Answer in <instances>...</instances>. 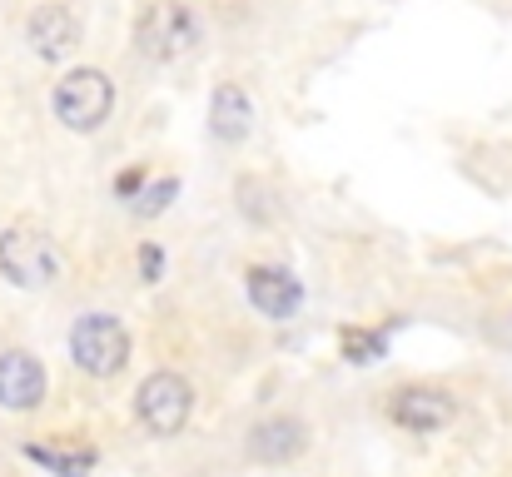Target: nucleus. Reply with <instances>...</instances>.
I'll return each mask as SVG.
<instances>
[{"label":"nucleus","instance_id":"nucleus-13","mask_svg":"<svg viewBox=\"0 0 512 477\" xmlns=\"http://www.w3.org/2000/svg\"><path fill=\"white\" fill-rule=\"evenodd\" d=\"M160 264H165V254H160V249H140V269H145V279H155V274H160Z\"/></svg>","mask_w":512,"mask_h":477},{"label":"nucleus","instance_id":"nucleus-7","mask_svg":"<svg viewBox=\"0 0 512 477\" xmlns=\"http://www.w3.org/2000/svg\"><path fill=\"white\" fill-rule=\"evenodd\" d=\"M45 398V368L30 353H0V408L30 413Z\"/></svg>","mask_w":512,"mask_h":477},{"label":"nucleus","instance_id":"nucleus-12","mask_svg":"<svg viewBox=\"0 0 512 477\" xmlns=\"http://www.w3.org/2000/svg\"><path fill=\"white\" fill-rule=\"evenodd\" d=\"M339 343H343V358H348V363H373V358H383V333H368V328H348Z\"/></svg>","mask_w":512,"mask_h":477},{"label":"nucleus","instance_id":"nucleus-8","mask_svg":"<svg viewBox=\"0 0 512 477\" xmlns=\"http://www.w3.org/2000/svg\"><path fill=\"white\" fill-rule=\"evenodd\" d=\"M249 304L269 318H289L299 304H304V284H299L289 269L259 264V269H249Z\"/></svg>","mask_w":512,"mask_h":477},{"label":"nucleus","instance_id":"nucleus-10","mask_svg":"<svg viewBox=\"0 0 512 477\" xmlns=\"http://www.w3.org/2000/svg\"><path fill=\"white\" fill-rule=\"evenodd\" d=\"M304 443H309V428H304L299 418H264V423L249 433V453H254L259 463H289V458L304 453Z\"/></svg>","mask_w":512,"mask_h":477},{"label":"nucleus","instance_id":"nucleus-4","mask_svg":"<svg viewBox=\"0 0 512 477\" xmlns=\"http://www.w3.org/2000/svg\"><path fill=\"white\" fill-rule=\"evenodd\" d=\"M135 45L150 60H179V55H189L199 45V15L189 5H179V0H160V5H150L140 15Z\"/></svg>","mask_w":512,"mask_h":477},{"label":"nucleus","instance_id":"nucleus-14","mask_svg":"<svg viewBox=\"0 0 512 477\" xmlns=\"http://www.w3.org/2000/svg\"><path fill=\"white\" fill-rule=\"evenodd\" d=\"M140 179H145V169H125V174H120V184H115V189H120V194H125V199H130V194H135V189H140Z\"/></svg>","mask_w":512,"mask_h":477},{"label":"nucleus","instance_id":"nucleus-3","mask_svg":"<svg viewBox=\"0 0 512 477\" xmlns=\"http://www.w3.org/2000/svg\"><path fill=\"white\" fill-rule=\"evenodd\" d=\"M70 358L90 378H115L130 363V333L110 314H85L70 328Z\"/></svg>","mask_w":512,"mask_h":477},{"label":"nucleus","instance_id":"nucleus-1","mask_svg":"<svg viewBox=\"0 0 512 477\" xmlns=\"http://www.w3.org/2000/svg\"><path fill=\"white\" fill-rule=\"evenodd\" d=\"M50 105H55V120H60L65 130L95 135V130L110 120V110H115V85H110L105 70H90V65H85V70H70V75L55 85Z\"/></svg>","mask_w":512,"mask_h":477},{"label":"nucleus","instance_id":"nucleus-2","mask_svg":"<svg viewBox=\"0 0 512 477\" xmlns=\"http://www.w3.org/2000/svg\"><path fill=\"white\" fill-rule=\"evenodd\" d=\"M0 274L20 289H45L60 279V249L45 229L15 224L0 234Z\"/></svg>","mask_w":512,"mask_h":477},{"label":"nucleus","instance_id":"nucleus-11","mask_svg":"<svg viewBox=\"0 0 512 477\" xmlns=\"http://www.w3.org/2000/svg\"><path fill=\"white\" fill-rule=\"evenodd\" d=\"M249 120H254L249 95H244L239 85H219V90H214V105H209V130H214V140L239 145V140L249 135Z\"/></svg>","mask_w":512,"mask_h":477},{"label":"nucleus","instance_id":"nucleus-9","mask_svg":"<svg viewBox=\"0 0 512 477\" xmlns=\"http://www.w3.org/2000/svg\"><path fill=\"white\" fill-rule=\"evenodd\" d=\"M393 423L408 433H433V428L453 423V398L433 393V388H403L393 398Z\"/></svg>","mask_w":512,"mask_h":477},{"label":"nucleus","instance_id":"nucleus-5","mask_svg":"<svg viewBox=\"0 0 512 477\" xmlns=\"http://www.w3.org/2000/svg\"><path fill=\"white\" fill-rule=\"evenodd\" d=\"M189 408H194V393L179 373H150L135 393V413L150 433L160 438H174L184 423H189Z\"/></svg>","mask_w":512,"mask_h":477},{"label":"nucleus","instance_id":"nucleus-6","mask_svg":"<svg viewBox=\"0 0 512 477\" xmlns=\"http://www.w3.org/2000/svg\"><path fill=\"white\" fill-rule=\"evenodd\" d=\"M25 35H30V50L40 55V60H65L75 45H80V15L70 10V5H40L35 15H30V25H25Z\"/></svg>","mask_w":512,"mask_h":477}]
</instances>
